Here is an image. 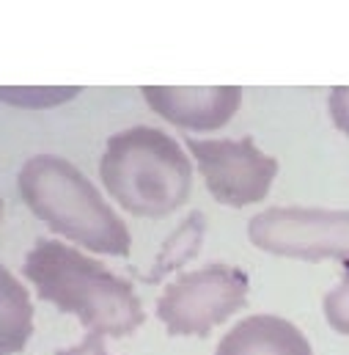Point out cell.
<instances>
[{"instance_id":"6","label":"cell","mask_w":349,"mask_h":355,"mask_svg":"<svg viewBox=\"0 0 349 355\" xmlns=\"http://www.w3.org/2000/svg\"><path fill=\"white\" fill-rule=\"evenodd\" d=\"M206 190L217 204L248 207L262 201L278 174V160L264 155L251 135L240 141H195L184 138Z\"/></svg>"},{"instance_id":"4","label":"cell","mask_w":349,"mask_h":355,"mask_svg":"<svg viewBox=\"0 0 349 355\" xmlns=\"http://www.w3.org/2000/svg\"><path fill=\"white\" fill-rule=\"evenodd\" d=\"M248 272L231 265H206L171 281L157 300V320L168 336H209L248 303Z\"/></svg>"},{"instance_id":"2","label":"cell","mask_w":349,"mask_h":355,"mask_svg":"<svg viewBox=\"0 0 349 355\" xmlns=\"http://www.w3.org/2000/svg\"><path fill=\"white\" fill-rule=\"evenodd\" d=\"M17 187L28 209L55 234H64L93 254H129L132 237L127 223L69 160L55 155L30 157L17 177Z\"/></svg>"},{"instance_id":"7","label":"cell","mask_w":349,"mask_h":355,"mask_svg":"<svg viewBox=\"0 0 349 355\" xmlns=\"http://www.w3.org/2000/svg\"><path fill=\"white\" fill-rule=\"evenodd\" d=\"M154 113L184 130H220L240 110V86H143Z\"/></svg>"},{"instance_id":"9","label":"cell","mask_w":349,"mask_h":355,"mask_svg":"<svg viewBox=\"0 0 349 355\" xmlns=\"http://www.w3.org/2000/svg\"><path fill=\"white\" fill-rule=\"evenodd\" d=\"M33 334V306L25 286L0 267V355H14Z\"/></svg>"},{"instance_id":"11","label":"cell","mask_w":349,"mask_h":355,"mask_svg":"<svg viewBox=\"0 0 349 355\" xmlns=\"http://www.w3.org/2000/svg\"><path fill=\"white\" fill-rule=\"evenodd\" d=\"M344 278L339 286H333L325 297V317L333 331L349 336V265H344Z\"/></svg>"},{"instance_id":"12","label":"cell","mask_w":349,"mask_h":355,"mask_svg":"<svg viewBox=\"0 0 349 355\" xmlns=\"http://www.w3.org/2000/svg\"><path fill=\"white\" fill-rule=\"evenodd\" d=\"M80 89H36V91H8L0 89V96H8L6 102H17V105H58L66 102L69 96H75Z\"/></svg>"},{"instance_id":"3","label":"cell","mask_w":349,"mask_h":355,"mask_svg":"<svg viewBox=\"0 0 349 355\" xmlns=\"http://www.w3.org/2000/svg\"><path fill=\"white\" fill-rule=\"evenodd\" d=\"M99 177L127 212L165 218L187 201L193 166L176 138L157 127L138 124L107 138Z\"/></svg>"},{"instance_id":"10","label":"cell","mask_w":349,"mask_h":355,"mask_svg":"<svg viewBox=\"0 0 349 355\" xmlns=\"http://www.w3.org/2000/svg\"><path fill=\"white\" fill-rule=\"evenodd\" d=\"M204 232H206V218H204V212H190V215L176 226L174 234L163 243L154 267H152L146 275H141V278H143L146 284H157L163 275L179 270L184 262H190V259L198 254L201 243H204Z\"/></svg>"},{"instance_id":"13","label":"cell","mask_w":349,"mask_h":355,"mask_svg":"<svg viewBox=\"0 0 349 355\" xmlns=\"http://www.w3.org/2000/svg\"><path fill=\"white\" fill-rule=\"evenodd\" d=\"M330 119L349 138V86H333L330 89Z\"/></svg>"},{"instance_id":"1","label":"cell","mask_w":349,"mask_h":355,"mask_svg":"<svg viewBox=\"0 0 349 355\" xmlns=\"http://www.w3.org/2000/svg\"><path fill=\"white\" fill-rule=\"evenodd\" d=\"M22 275L42 300L75 314L88 334L127 336L146 320L129 281L58 240H39L22 262Z\"/></svg>"},{"instance_id":"14","label":"cell","mask_w":349,"mask_h":355,"mask_svg":"<svg viewBox=\"0 0 349 355\" xmlns=\"http://www.w3.org/2000/svg\"><path fill=\"white\" fill-rule=\"evenodd\" d=\"M58 355H110L105 350V342H102V336H96V334H88L86 339L80 342V345H75V347H69V350H61Z\"/></svg>"},{"instance_id":"5","label":"cell","mask_w":349,"mask_h":355,"mask_svg":"<svg viewBox=\"0 0 349 355\" xmlns=\"http://www.w3.org/2000/svg\"><path fill=\"white\" fill-rule=\"evenodd\" d=\"M248 237L272 257L349 265V209L269 207L251 218Z\"/></svg>"},{"instance_id":"8","label":"cell","mask_w":349,"mask_h":355,"mask_svg":"<svg viewBox=\"0 0 349 355\" xmlns=\"http://www.w3.org/2000/svg\"><path fill=\"white\" fill-rule=\"evenodd\" d=\"M215 355H314L297 325L275 314H253L237 322L217 345Z\"/></svg>"}]
</instances>
